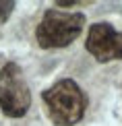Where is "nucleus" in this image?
<instances>
[{
  "label": "nucleus",
  "mask_w": 122,
  "mask_h": 126,
  "mask_svg": "<svg viewBox=\"0 0 122 126\" xmlns=\"http://www.w3.org/2000/svg\"><path fill=\"white\" fill-rule=\"evenodd\" d=\"M46 112L56 126H75L87 110V95L72 79H62L41 93Z\"/></svg>",
  "instance_id": "f257e3e1"
},
{
  "label": "nucleus",
  "mask_w": 122,
  "mask_h": 126,
  "mask_svg": "<svg viewBox=\"0 0 122 126\" xmlns=\"http://www.w3.org/2000/svg\"><path fill=\"white\" fill-rule=\"evenodd\" d=\"M85 27L83 13H62L48 10L35 29V37L41 48H64L70 46Z\"/></svg>",
  "instance_id": "f03ea898"
},
{
  "label": "nucleus",
  "mask_w": 122,
  "mask_h": 126,
  "mask_svg": "<svg viewBox=\"0 0 122 126\" xmlns=\"http://www.w3.org/2000/svg\"><path fill=\"white\" fill-rule=\"evenodd\" d=\"M31 106V91L23 70L15 62H6L0 70V110L8 118H23Z\"/></svg>",
  "instance_id": "7ed1b4c3"
},
{
  "label": "nucleus",
  "mask_w": 122,
  "mask_h": 126,
  "mask_svg": "<svg viewBox=\"0 0 122 126\" xmlns=\"http://www.w3.org/2000/svg\"><path fill=\"white\" fill-rule=\"evenodd\" d=\"M85 48L97 62L122 60V33L110 23H95L87 33Z\"/></svg>",
  "instance_id": "20e7f679"
},
{
  "label": "nucleus",
  "mask_w": 122,
  "mask_h": 126,
  "mask_svg": "<svg viewBox=\"0 0 122 126\" xmlns=\"http://www.w3.org/2000/svg\"><path fill=\"white\" fill-rule=\"evenodd\" d=\"M13 10H15V2L13 0H0V21H6Z\"/></svg>",
  "instance_id": "39448f33"
}]
</instances>
